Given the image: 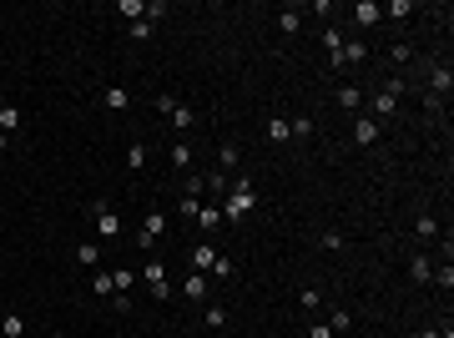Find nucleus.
<instances>
[{"label": "nucleus", "instance_id": "obj_1", "mask_svg": "<svg viewBox=\"0 0 454 338\" xmlns=\"http://www.w3.org/2000/svg\"><path fill=\"white\" fill-rule=\"evenodd\" d=\"M252 207H257L252 177H232V182H227V202H222V222H243Z\"/></svg>", "mask_w": 454, "mask_h": 338}, {"label": "nucleus", "instance_id": "obj_2", "mask_svg": "<svg viewBox=\"0 0 454 338\" xmlns=\"http://www.w3.org/2000/svg\"><path fill=\"white\" fill-rule=\"evenodd\" d=\"M399 96H404V81H399V76H388V81H384V91L369 101V116H374V121L394 116V112H399Z\"/></svg>", "mask_w": 454, "mask_h": 338}, {"label": "nucleus", "instance_id": "obj_3", "mask_svg": "<svg viewBox=\"0 0 454 338\" xmlns=\"http://www.w3.org/2000/svg\"><path fill=\"white\" fill-rule=\"evenodd\" d=\"M91 222H96V238H106V243L121 238V217L112 213V202H91Z\"/></svg>", "mask_w": 454, "mask_h": 338}, {"label": "nucleus", "instance_id": "obj_4", "mask_svg": "<svg viewBox=\"0 0 454 338\" xmlns=\"http://www.w3.org/2000/svg\"><path fill=\"white\" fill-rule=\"evenodd\" d=\"M137 278L146 283V293H151V298H167V293H172V283H167V268H162L157 258H146V263L137 268Z\"/></svg>", "mask_w": 454, "mask_h": 338}, {"label": "nucleus", "instance_id": "obj_5", "mask_svg": "<svg viewBox=\"0 0 454 338\" xmlns=\"http://www.w3.org/2000/svg\"><path fill=\"white\" fill-rule=\"evenodd\" d=\"M363 61H369V46H363V40H343V51L333 56V66L338 71H354V66H363Z\"/></svg>", "mask_w": 454, "mask_h": 338}, {"label": "nucleus", "instance_id": "obj_6", "mask_svg": "<svg viewBox=\"0 0 454 338\" xmlns=\"http://www.w3.org/2000/svg\"><path fill=\"white\" fill-rule=\"evenodd\" d=\"M162 232H167V217H162V213H146V222H142V232H137V247H142V252H151Z\"/></svg>", "mask_w": 454, "mask_h": 338}, {"label": "nucleus", "instance_id": "obj_7", "mask_svg": "<svg viewBox=\"0 0 454 338\" xmlns=\"http://www.w3.org/2000/svg\"><path fill=\"white\" fill-rule=\"evenodd\" d=\"M379 137H384V132H379V121H374L369 112H358V116H354V141H358V146H374Z\"/></svg>", "mask_w": 454, "mask_h": 338}, {"label": "nucleus", "instance_id": "obj_8", "mask_svg": "<svg viewBox=\"0 0 454 338\" xmlns=\"http://www.w3.org/2000/svg\"><path fill=\"white\" fill-rule=\"evenodd\" d=\"M218 258H222V252H218V247H212V243L202 238L197 247H192V258H187V263H192V272H212V263H218Z\"/></svg>", "mask_w": 454, "mask_h": 338}, {"label": "nucleus", "instance_id": "obj_9", "mask_svg": "<svg viewBox=\"0 0 454 338\" xmlns=\"http://www.w3.org/2000/svg\"><path fill=\"white\" fill-rule=\"evenodd\" d=\"M333 101H338L343 112H354V116H358V112H363V86H354V81H343V86L333 91Z\"/></svg>", "mask_w": 454, "mask_h": 338}, {"label": "nucleus", "instance_id": "obj_10", "mask_svg": "<svg viewBox=\"0 0 454 338\" xmlns=\"http://www.w3.org/2000/svg\"><path fill=\"white\" fill-rule=\"evenodd\" d=\"M429 91H434L429 101H439V96H449V91H454V71H449V66H429Z\"/></svg>", "mask_w": 454, "mask_h": 338}, {"label": "nucleus", "instance_id": "obj_11", "mask_svg": "<svg viewBox=\"0 0 454 338\" xmlns=\"http://www.w3.org/2000/svg\"><path fill=\"white\" fill-rule=\"evenodd\" d=\"M101 107L106 112H126V107H132V91H126V86H106L101 91Z\"/></svg>", "mask_w": 454, "mask_h": 338}, {"label": "nucleus", "instance_id": "obj_12", "mask_svg": "<svg viewBox=\"0 0 454 338\" xmlns=\"http://www.w3.org/2000/svg\"><path fill=\"white\" fill-rule=\"evenodd\" d=\"M354 20H358V26H379V20H384V6H379V0H358V6H354Z\"/></svg>", "mask_w": 454, "mask_h": 338}, {"label": "nucleus", "instance_id": "obj_13", "mask_svg": "<svg viewBox=\"0 0 454 338\" xmlns=\"http://www.w3.org/2000/svg\"><path fill=\"white\" fill-rule=\"evenodd\" d=\"M0 132H6V137L20 132V107H15V101H0Z\"/></svg>", "mask_w": 454, "mask_h": 338}, {"label": "nucleus", "instance_id": "obj_14", "mask_svg": "<svg viewBox=\"0 0 454 338\" xmlns=\"http://www.w3.org/2000/svg\"><path fill=\"white\" fill-rule=\"evenodd\" d=\"M268 141H278V146H283V141H293V132H288V116H283V112H273V116H268Z\"/></svg>", "mask_w": 454, "mask_h": 338}, {"label": "nucleus", "instance_id": "obj_15", "mask_svg": "<svg viewBox=\"0 0 454 338\" xmlns=\"http://www.w3.org/2000/svg\"><path fill=\"white\" fill-rule=\"evenodd\" d=\"M218 167H222V177H237V141L218 146Z\"/></svg>", "mask_w": 454, "mask_h": 338}, {"label": "nucleus", "instance_id": "obj_16", "mask_svg": "<svg viewBox=\"0 0 454 338\" xmlns=\"http://www.w3.org/2000/svg\"><path fill=\"white\" fill-rule=\"evenodd\" d=\"M172 167H177V172H192V141H172Z\"/></svg>", "mask_w": 454, "mask_h": 338}, {"label": "nucleus", "instance_id": "obj_17", "mask_svg": "<svg viewBox=\"0 0 454 338\" xmlns=\"http://www.w3.org/2000/svg\"><path fill=\"white\" fill-rule=\"evenodd\" d=\"M137 283H142L137 268H116V272H112V288H116V293H137Z\"/></svg>", "mask_w": 454, "mask_h": 338}, {"label": "nucleus", "instance_id": "obj_18", "mask_svg": "<svg viewBox=\"0 0 454 338\" xmlns=\"http://www.w3.org/2000/svg\"><path fill=\"white\" fill-rule=\"evenodd\" d=\"M429 272H434V263H429L424 252H414V258H409V278H414V283H429Z\"/></svg>", "mask_w": 454, "mask_h": 338}, {"label": "nucleus", "instance_id": "obj_19", "mask_svg": "<svg viewBox=\"0 0 454 338\" xmlns=\"http://www.w3.org/2000/svg\"><path fill=\"white\" fill-rule=\"evenodd\" d=\"M172 126H177V132H192V126H197V112L177 101V107H172Z\"/></svg>", "mask_w": 454, "mask_h": 338}, {"label": "nucleus", "instance_id": "obj_20", "mask_svg": "<svg viewBox=\"0 0 454 338\" xmlns=\"http://www.w3.org/2000/svg\"><path fill=\"white\" fill-rule=\"evenodd\" d=\"M192 222H197L202 232H212V227H222V207H207V202H202V213L192 217Z\"/></svg>", "mask_w": 454, "mask_h": 338}, {"label": "nucleus", "instance_id": "obj_21", "mask_svg": "<svg viewBox=\"0 0 454 338\" xmlns=\"http://www.w3.org/2000/svg\"><path fill=\"white\" fill-rule=\"evenodd\" d=\"M434 232H439L434 213H419V217H414V238H419V243H429V238H434Z\"/></svg>", "mask_w": 454, "mask_h": 338}, {"label": "nucleus", "instance_id": "obj_22", "mask_svg": "<svg viewBox=\"0 0 454 338\" xmlns=\"http://www.w3.org/2000/svg\"><path fill=\"white\" fill-rule=\"evenodd\" d=\"M278 31H283V36H298V31H303V10H293V6H288L283 15H278Z\"/></svg>", "mask_w": 454, "mask_h": 338}, {"label": "nucleus", "instance_id": "obj_23", "mask_svg": "<svg viewBox=\"0 0 454 338\" xmlns=\"http://www.w3.org/2000/svg\"><path fill=\"white\" fill-rule=\"evenodd\" d=\"M414 15V0H388L384 6V20H409Z\"/></svg>", "mask_w": 454, "mask_h": 338}, {"label": "nucleus", "instance_id": "obj_24", "mask_svg": "<svg viewBox=\"0 0 454 338\" xmlns=\"http://www.w3.org/2000/svg\"><path fill=\"white\" fill-rule=\"evenodd\" d=\"M182 293H187V298H207V278H202V272H187V283H182Z\"/></svg>", "mask_w": 454, "mask_h": 338}, {"label": "nucleus", "instance_id": "obj_25", "mask_svg": "<svg viewBox=\"0 0 454 338\" xmlns=\"http://www.w3.org/2000/svg\"><path fill=\"white\" fill-rule=\"evenodd\" d=\"M202 192H207V177L187 172V177H182V197H197V202H202Z\"/></svg>", "mask_w": 454, "mask_h": 338}, {"label": "nucleus", "instance_id": "obj_26", "mask_svg": "<svg viewBox=\"0 0 454 338\" xmlns=\"http://www.w3.org/2000/svg\"><path fill=\"white\" fill-rule=\"evenodd\" d=\"M76 258H81V268H91V272H96V268H101V247H96V243H81V247H76Z\"/></svg>", "mask_w": 454, "mask_h": 338}, {"label": "nucleus", "instance_id": "obj_27", "mask_svg": "<svg viewBox=\"0 0 454 338\" xmlns=\"http://www.w3.org/2000/svg\"><path fill=\"white\" fill-rule=\"evenodd\" d=\"M202 323H207V328H227V308H222V303H207V308H202Z\"/></svg>", "mask_w": 454, "mask_h": 338}, {"label": "nucleus", "instance_id": "obj_28", "mask_svg": "<svg viewBox=\"0 0 454 338\" xmlns=\"http://www.w3.org/2000/svg\"><path fill=\"white\" fill-rule=\"evenodd\" d=\"M151 31H157V20H151V15H142V20L126 26V36H132V40H151Z\"/></svg>", "mask_w": 454, "mask_h": 338}, {"label": "nucleus", "instance_id": "obj_29", "mask_svg": "<svg viewBox=\"0 0 454 338\" xmlns=\"http://www.w3.org/2000/svg\"><path fill=\"white\" fill-rule=\"evenodd\" d=\"M126 167H132V172H142V167H146V141H132V146H126Z\"/></svg>", "mask_w": 454, "mask_h": 338}, {"label": "nucleus", "instance_id": "obj_30", "mask_svg": "<svg viewBox=\"0 0 454 338\" xmlns=\"http://www.w3.org/2000/svg\"><path fill=\"white\" fill-rule=\"evenodd\" d=\"M318 303H323V293L308 283V288H298V308H308V313H318Z\"/></svg>", "mask_w": 454, "mask_h": 338}, {"label": "nucleus", "instance_id": "obj_31", "mask_svg": "<svg viewBox=\"0 0 454 338\" xmlns=\"http://www.w3.org/2000/svg\"><path fill=\"white\" fill-rule=\"evenodd\" d=\"M429 283H439V288L449 293V288H454V263H439L434 272H429Z\"/></svg>", "mask_w": 454, "mask_h": 338}, {"label": "nucleus", "instance_id": "obj_32", "mask_svg": "<svg viewBox=\"0 0 454 338\" xmlns=\"http://www.w3.org/2000/svg\"><path fill=\"white\" fill-rule=\"evenodd\" d=\"M91 288L101 293V298H112V293H116V288H112V272H106V268H96V272H91Z\"/></svg>", "mask_w": 454, "mask_h": 338}, {"label": "nucleus", "instance_id": "obj_33", "mask_svg": "<svg viewBox=\"0 0 454 338\" xmlns=\"http://www.w3.org/2000/svg\"><path fill=\"white\" fill-rule=\"evenodd\" d=\"M0 333H6V338H20V333H26V318H20V313H6V323H0Z\"/></svg>", "mask_w": 454, "mask_h": 338}, {"label": "nucleus", "instance_id": "obj_34", "mask_svg": "<svg viewBox=\"0 0 454 338\" xmlns=\"http://www.w3.org/2000/svg\"><path fill=\"white\" fill-rule=\"evenodd\" d=\"M288 132H293V141H303V137H313V121H308V116H293Z\"/></svg>", "mask_w": 454, "mask_h": 338}, {"label": "nucleus", "instance_id": "obj_35", "mask_svg": "<svg viewBox=\"0 0 454 338\" xmlns=\"http://www.w3.org/2000/svg\"><path fill=\"white\" fill-rule=\"evenodd\" d=\"M328 328H333V333H349V328H354V313H349V308H338L333 318H328Z\"/></svg>", "mask_w": 454, "mask_h": 338}, {"label": "nucleus", "instance_id": "obj_36", "mask_svg": "<svg viewBox=\"0 0 454 338\" xmlns=\"http://www.w3.org/2000/svg\"><path fill=\"white\" fill-rule=\"evenodd\" d=\"M388 56H394V66H409V56H414V46H409V40H394V51H388Z\"/></svg>", "mask_w": 454, "mask_h": 338}, {"label": "nucleus", "instance_id": "obj_37", "mask_svg": "<svg viewBox=\"0 0 454 338\" xmlns=\"http://www.w3.org/2000/svg\"><path fill=\"white\" fill-rule=\"evenodd\" d=\"M116 10H121V15H132V20H142V15H146V0H121Z\"/></svg>", "mask_w": 454, "mask_h": 338}, {"label": "nucleus", "instance_id": "obj_38", "mask_svg": "<svg viewBox=\"0 0 454 338\" xmlns=\"http://www.w3.org/2000/svg\"><path fill=\"white\" fill-rule=\"evenodd\" d=\"M318 247H328V252H338V247H343V232H333V227H328V232H318Z\"/></svg>", "mask_w": 454, "mask_h": 338}, {"label": "nucleus", "instance_id": "obj_39", "mask_svg": "<svg viewBox=\"0 0 454 338\" xmlns=\"http://www.w3.org/2000/svg\"><path fill=\"white\" fill-rule=\"evenodd\" d=\"M151 107H157V116H172V107H177V96H151Z\"/></svg>", "mask_w": 454, "mask_h": 338}, {"label": "nucleus", "instance_id": "obj_40", "mask_svg": "<svg viewBox=\"0 0 454 338\" xmlns=\"http://www.w3.org/2000/svg\"><path fill=\"white\" fill-rule=\"evenodd\" d=\"M177 213H182V217H197V213H202V202H197V197H182V202H177Z\"/></svg>", "mask_w": 454, "mask_h": 338}, {"label": "nucleus", "instance_id": "obj_41", "mask_svg": "<svg viewBox=\"0 0 454 338\" xmlns=\"http://www.w3.org/2000/svg\"><path fill=\"white\" fill-rule=\"evenodd\" d=\"M323 51L338 56V51H343V36H338V31H323Z\"/></svg>", "mask_w": 454, "mask_h": 338}, {"label": "nucleus", "instance_id": "obj_42", "mask_svg": "<svg viewBox=\"0 0 454 338\" xmlns=\"http://www.w3.org/2000/svg\"><path fill=\"white\" fill-rule=\"evenodd\" d=\"M132 303H137L132 293H112V308H116V313H132Z\"/></svg>", "mask_w": 454, "mask_h": 338}, {"label": "nucleus", "instance_id": "obj_43", "mask_svg": "<svg viewBox=\"0 0 454 338\" xmlns=\"http://www.w3.org/2000/svg\"><path fill=\"white\" fill-rule=\"evenodd\" d=\"M308 338H338V333H333L328 323H313V328H308Z\"/></svg>", "mask_w": 454, "mask_h": 338}, {"label": "nucleus", "instance_id": "obj_44", "mask_svg": "<svg viewBox=\"0 0 454 338\" xmlns=\"http://www.w3.org/2000/svg\"><path fill=\"white\" fill-rule=\"evenodd\" d=\"M439 333H444V328H419L414 338H439Z\"/></svg>", "mask_w": 454, "mask_h": 338}, {"label": "nucleus", "instance_id": "obj_45", "mask_svg": "<svg viewBox=\"0 0 454 338\" xmlns=\"http://www.w3.org/2000/svg\"><path fill=\"white\" fill-rule=\"evenodd\" d=\"M6 152H10V137H6V132H0V157H6Z\"/></svg>", "mask_w": 454, "mask_h": 338}, {"label": "nucleus", "instance_id": "obj_46", "mask_svg": "<svg viewBox=\"0 0 454 338\" xmlns=\"http://www.w3.org/2000/svg\"><path fill=\"white\" fill-rule=\"evenodd\" d=\"M439 338H454V333H449V328H444V333H439Z\"/></svg>", "mask_w": 454, "mask_h": 338}, {"label": "nucleus", "instance_id": "obj_47", "mask_svg": "<svg viewBox=\"0 0 454 338\" xmlns=\"http://www.w3.org/2000/svg\"><path fill=\"white\" fill-rule=\"evenodd\" d=\"M51 338H66V333H51Z\"/></svg>", "mask_w": 454, "mask_h": 338}]
</instances>
